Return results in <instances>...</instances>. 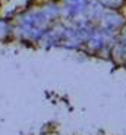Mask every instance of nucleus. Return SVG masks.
Wrapping results in <instances>:
<instances>
[{
	"mask_svg": "<svg viewBox=\"0 0 126 135\" xmlns=\"http://www.w3.org/2000/svg\"><path fill=\"white\" fill-rule=\"evenodd\" d=\"M125 2H126V0H125Z\"/></svg>",
	"mask_w": 126,
	"mask_h": 135,
	"instance_id": "obj_1",
	"label": "nucleus"
}]
</instances>
